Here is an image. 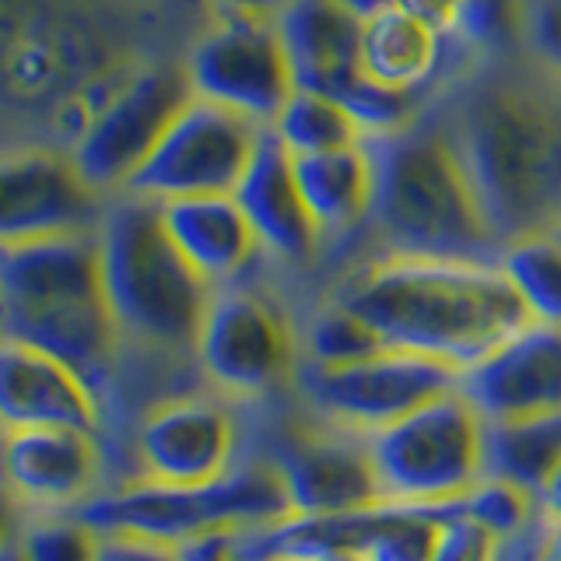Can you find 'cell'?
Segmentation results:
<instances>
[{
    "label": "cell",
    "instance_id": "6da1fadb",
    "mask_svg": "<svg viewBox=\"0 0 561 561\" xmlns=\"http://www.w3.org/2000/svg\"><path fill=\"white\" fill-rule=\"evenodd\" d=\"M337 302L373 323L386 344L470 368L534 323L495 260L386 253L358 267Z\"/></svg>",
    "mask_w": 561,
    "mask_h": 561
},
{
    "label": "cell",
    "instance_id": "7a4b0ae2",
    "mask_svg": "<svg viewBox=\"0 0 561 561\" xmlns=\"http://www.w3.org/2000/svg\"><path fill=\"white\" fill-rule=\"evenodd\" d=\"M0 333L57 355L110 414L123 408V337L102 285L99 232L0 245Z\"/></svg>",
    "mask_w": 561,
    "mask_h": 561
},
{
    "label": "cell",
    "instance_id": "3957f363",
    "mask_svg": "<svg viewBox=\"0 0 561 561\" xmlns=\"http://www.w3.org/2000/svg\"><path fill=\"white\" fill-rule=\"evenodd\" d=\"M467 180L502 245L561 225V99L516 81L470 92L449 123Z\"/></svg>",
    "mask_w": 561,
    "mask_h": 561
},
{
    "label": "cell",
    "instance_id": "277c9868",
    "mask_svg": "<svg viewBox=\"0 0 561 561\" xmlns=\"http://www.w3.org/2000/svg\"><path fill=\"white\" fill-rule=\"evenodd\" d=\"M373 158V225L403 256L491 260L505 245L478 204L460 151L443 123H408L393 134L365 137Z\"/></svg>",
    "mask_w": 561,
    "mask_h": 561
},
{
    "label": "cell",
    "instance_id": "5b68a950",
    "mask_svg": "<svg viewBox=\"0 0 561 561\" xmlns=\"http://www.w3.org/2000/svg\"><path fill=\"white\" fill-rule=\"evenodd\" d=\"M99 250L123 355H193L215 288L175 250L158 204L134 193L110 197L99 225Z\"/></svg>",
    "mask_w": 561,
    "mask_h": 561
},
{
    "label": "cell",
    "instance_id": "8992f818",
    "mask_svg": "<svg viewBox=\"0 0 561 561\" xmlns=\"http://www.w3.org/2000/svg\"><path fill=\"white\" fill-rule=\"evenodd\" d=\"M75 513L99 534H134L165 543H186L215 530H263L295 516L285 473L271 456H239L225 478L175 488L158 481H123Z\"/></svg>",
    "mask_w": 561,
    "mask_h": 561
},
{
    "label": "cell",
    "instance_id": "52a82bcc",
    "mask_svg": "<svg viewBox=\"0 0 561 561\" xmlns=\"http://www.w3.org/2000/svg\"><path fill=\"white\" fill-rule=\"evenodd\" d=\"M484 428L488 421L456 386L393 425L365 432L382 499L393 505L460 502L484 481Z\"/></svg>",
    "mask_w": 561,
    "mask_h": 561
},
{
    "label": "cell",
    "instance_id": "ba28073f",
    "mask_svg": "<svg viewBox=\"0 0 561 561\" xmlns=\"http://www.w3.org/2000/svg\"><path fill=\"white\" fill-rule=\"evenodd\" d=\"M362 18L341 0H291L277 14L295 88L344 102L365 137L414 123V95L368 78L362 64Z\"/></svg>",
    "mask_w": 561,
    "mask_h": 561
},
{
    "label": "cell",
    "instance_id": "9c48e42d",
    "mask_svg": "<svg viewBox=\"0 0 561 561\" xmlns=\"http://www.w3.org/2000/svg\"><path fill=\"white\" fill-rule=\"evenodd\" d=\"M260 134V123L193 95L123 193L154 204L236 193L256 154Z\"/></svg>",
    "mask_w": 561,
    "mask_h": 561
},
{
    "label": "cell",
    "instance_id": "30bf717a",
    "mask_svg": "<svg viewBox=\"0 0 561 561\" xmlns=\"http://www.w3.org/2000/svg\"><path fill=\"white\" fill-rule=\"evenodd\" d=\"M460 376L463 368L449 362L386 347L373 358L341 368L298 362L295 386L309 408L330 417L333 425H344L351 432H376L393 425L403 414L425 408L428 400L456 390Z\"/></svg>",
    "mask_w": 561,
    "mask_h": 561
},
{
    "label": "cell",
    "instance_id": "8fae6325",
    "mask_svg": "<svg viewBox=\"0 0 561 561\" xmlns=\"http://www.w3.org/2000/svg\"><path fill=\"white\" fill-rule=\"evenodd\" d=\"M193 358L225 397H263L295 379L298 337L271 298L228 285L210 295Z\"/></svg>",
    "mask_w": 561,
    "mask_h": 561
},
{
    "label": "cell",
    "instance_id": "7c38bea8",
    "mask_svg": "<svg viewBox=\"0 0 561 561\" xmlns=\"http://www.w3.org/2000/svg\"><path fill=\"white\" fill-rule=\"evenodd\" d=\"M183 70L197 99L232 110L260 127H274L295 92L277 18L225 14L215 28L201 35Z\"/></svg>",
    "mask_w": 561,
    "mask_h": 561
},
{
    "label": "cell",
    "instance_id": "4fadbf2b",
    "mask_svg": "<svg viewBox=\"0 0 561 561\" xmlns=\"http://www.w3.org/2000/svg\"><path fill=\"white\" fill-rule=\"evenodd\" d=\"M190 99L193 88L186 70L148 67L134 75L88 119L78 145L70 148L81 175L102 197L123 193Z\"/></svg>",
    "mask_w": 561,
    "mask_h": 561
},
{
    "label": "cell",
    "instance_id": "5bb4252c",
    "mask_svg": "<svg viewBox=\"0 0 561 561\" xmlns=\"http://www.w3.org/2000/svg\"><path fill=\"white\" fill-rule=\"evenodd\" d=\"M130 449L137 478L197 488L225 478L239 463L242 428L236 411L225 400L180 393L145 408L134 425Z\"/></svg>",
    "mask_w": 561,
    "mask_h": 561
},
{
    "label": "cell",
    "instance_id": "9a60e30c",
    "mask_svg": "<svg viewBox=\"0 0 561 561\" xmlns=\"http://www.w3.org/2000/svg\"><path fill=\"white\" fill-rule=\"evenodd\" d=\"M105 204L70 151H0V245L99 232Z\"/></svg>",
    "mask_w": 561,
    "mask_h": 561
},
{
    "label": "cell",
    "instance_id": "2e32d148",
    "mask_svg": "<svg viewBox=\"0 0 561 561\" xmlns=\"http://www.w3.org/2000/svg\"><path fill=\"white\" fill-rule=\"evenodd\" d=\"M113 449L81 428H25L0 435V484L22 513H75L110 491Z\"/></svg>",
    "mask_w": 561,
    "mask_h": 561
},
{
    "label": "cell",
    "instance_id": "e0dca14e",
    "mask_svg": "<svg viewBox=\"0 0 561 561\" xmlns=\"http://www.w3.org/2000/svg\"><path fill=\"white\" fill-rule=\"evenodd\" d=\"M285 473L295 516H337L386 505L365 432L333 425V432L291 428L274 435L263 453Z\"/></svg>",
    "mask_w": 561,
    "mask_h": 561
},
{
    "label": "cell",
    "instance_id": "ac0fdd59",
    "mask_svg": "<svg viewBox=\"0 0 561 561\" xmlns=\"http://www.w3.org/2000/svg\"><path fill=\"white\" fill-rule=\"evenodd\" d=\"M25 428H81L110 443V414L78 368L0 333V435Z\"/></svg>",
    "mask_w": 561,
    "mask_h": 561
},
{
    "label": "cell",
    "instance_id": "d6986e66",
    "mask_svg": "<svg viewBox=\"0 0 561 561\" xmlns=\"http://www.w3.org/2000/svg\"><path fill=\"white\" fill-rule=\"evenodd\" d=\"M460 393L484 421L561 411V327L530 323L513 341L463 368Z\"/></svg>",
    "mask_w": 561,
    "mask_h": 561
},
{
    "label": "cell",
    "instance_id": "ffe728a7",
    "mask_svg": "<svg viewBox=\"0 0 561 561\" xmlns=\"http://www.w3.org/2000/svg\"><path fill=\"white\" fill-rule=\"evenodd\" d=\"M236 201L242 204L245 218L256 228V239L267 253L288 263H306L320 250L323 232L316 228L302 201V190L295 183L291 151L280 145L271 127H263L260 134L253 162L236 186Z\"/></svg>",
    "mask_w": 561,
    "mask_h": 561
},
{
    "label": "cell",
    "instance_id": "44dd1931",
    "mask_svg": "<svg viewBox=\"0 0 561 561\" xmlns=\"http://www.w3.org/2000/svg\"><path fill=\"white\" fill-rule=\"evenodd\" d=\"M158 210H162V225L175 250L210 288L236 285L263 250L236 193L165 201L158 204Z\"/></svg>",
    "mask_w": 561,
    "mask_h": 561
},
{
    "label": "cell",
    "instance_id": "7402d4cb",
    "mask_svg": "<svg viewBox=\"0 0 561 561\" xmlns=\"http://www.w3.org/2000/svg\"><path fill=\"white\" fill-rule=\"evenodd\" d=\"M446 35L417 11L393 4L362 25V64L368 78L417 95L443 64Z\"/></svg>",
    "mask_w": 561,
    "mask_h": 561
},
{
    "label": "cell",
    "instance_id": "603a6c76",
    "mask_svg": "<svg viewBox=\"0 0 561 561\" xmlns=\"http://www.w3.org/2000/svg\"><path fill=\"white\" fill-rule=\"evenodd\" d=\"M295 183L323 236H344L373 215V158L365 140L323 154H291Z\"/></svg>",
    "mask_w": 561,
    "mask_h": 561
},
{
    "label": "cell",
    "instance_id": "cb8c5ba5",
    "mask_svg": "<svg viewBox=\"0 0 561 561\" xmlns=\"http://www.w3.org/2000/svg\"><path fill=\"white\" fill-rule=\"evenodd\" d=\"M561 463V411L516 421H488L484 428V478L513 481L540 491Z\"/></svg>",
    "mask_w": 561,
    "mask_h": 561
},
{
    "label": "cell",
    "instance_id": "d4e9b609",
    "mask_svg": "<svg viewBox=\"0 0 561 561\" xmlns=\"http://www.w3.org/2000/svg\"><path fill=\"white\" fill-rule=\"evenodd\" d=\"M403 8L446 35V43H460L470 49H505L523 35V0H400Z\"/></svg>",
    "mask_w": 561,
    "mask_h": 561
},
{
    "label": "cell",
    "instance_id": "484cf974",
    "mask_svg": "<svg viewBox=\"0 0 561 561\" xmlns=\"http://www.w3.org/2000/svg\"><path fill=\"white\" fill-rule=\"evenodd\" d=\"M271 130L295 158L355 148L365 140V130L344 102L323 92H309V88H295Z\"/></svg>",
    "mask_w": 561,
    "mask_h": 561
},
{
    "label": "cell",
    "instance_id": "4316f807",
    "mask_svg": "<svg viewBox=\"0 0 561 561\" xmlns=\"http://www.w3.org/2000/svg\"><path fill=\"white\" fill-rule=\"evenodd\" d=\"M499 263L534 323L561 327V239L554 232L523 236L505 245Z\"/></svg>",
    "mask_w": 561,
    "mask_h": 561
},
{
    "label": "cell",
    "instance_id": "83f0119b",
    "mask_svg": "<svg viewBox=\"0 0 561 561\" xmlns=\"http://www.w3.org/2000/svg\"><path fill=\"white\" fill-rule=\"evenodd\" d=\"M382 333L358 316L355 309H347L337 298H330L327 306L312 312V320L306 327V358L309 365L320 368H341V365H355L386 351Z\"/></svg>",
    "mask_w": 561,
    "mask_h": 561
},
{
    "label": "cell",
    "instance_id": "f1b7e54d",
    "mask_svg": "<svg viewBox=\"0 0 561 561\" xmlns=\"http://www.w3.org/2000/svg\"><path fill=\"white\" fill-rule=\"evenodd\" d=\"M18 543L25 561H99L102 534L78 513H25Z\"/></svg>",
    "mask_w": 561,
    "mask_h": 561
},
{
    "label": "cell",
    "instance_id": "f546056e",
    "mask_svg": "<svg viewBox=\"0 0 561 561\" xmlns=\"http://www.w3.org/2000/svg\"><path fill=\"white\" fill-rule=\"evenodd\" d=\"M460 513L473 523H481L499 543L519 537L540 519L534 491L502 478H484L481 484H473L460 499Z\"/></svg>",
    "mask_w": 561,
    "mask_h": 561
},
{
    "label": "cell",
    "instance_id": "4dcf8cb0",
    "mask_svg": "<svg viewBox=\"0 0 561 561\" xmlns=\"http://www.w3.org/2000/svg\"><path fill=\"white\" fill-rule=\"evenodd\" d=\"M523 39L534 57L561 81V0H526Z\"/></svg>",
    "mask_w": 561,
    "mask_h": 561
},
{
    "label": "cell",
    "instance_id": "1f68e13d",
    "mask_svg": "<svg viewBox=\"0 0 561 561\" xmlns=\"http://www.w3.org/2000/svg\"><path fill=\"white\" fill-rule=\"evenodd\" d=\"M432 561H499V540L481 523L456 513L453 519H446Z\"/></svg>",
    "mask_w": 561,
    "mask_h": 561
},
{
    "label": "cell",
    "instance_id": "d6a6232c",
    "mask_svg": "<svg viewBox=\"0 0 561 561\" xmlns=\"http://www.w3.org/2000/svg\"><path fill=\"white\" fill-rule=\"evenodd\" d=\"M99 561H183L180 548L165 540L134 537V534H102Z\"/></svg>",
    "mask_w": 561,
    "mask_h": 561
},
{
    "label": "cell",
    "instance_id": "836d02e7",
    "mask_svg": "<svg viewBox=\"0 0 561 561\" xmlns=\"http://www.w3.org/2000/svg\"><path fill=\"white\" fill-rule=\"evenodd\" d=\"M183 561H242L239 554V530H215L180 543Z\"/></svg>",
    "mask_w": 561,
    "mask_h": 561
},
{
    "label": "cell",
    "instance_id": "e575fe53",
    "mask_svg": "<svg viewBox=\"0 0 561 561\" xmlns=\"http://www.w3.org/2000/svg\"><path fill=\"white\" fill-rule=\"evenodd\" d=\"M537 513L548 526L561 530V463L551 470V478L543 481L540 491H537Z\"/></svg>",
    "mask_w": 561,
    "mask_h": 561
},
{
    "label": "cell",
    "instance_id": "d590c367",
    "mask_svg": "<svg viewBox=\"0 0 561 561\" xmlns=\"http://www.w3.org/2000/svg\"><path fill=\"white\" fill-rule=\"evenodd\" d=\"M225 14H250V18H277L291 0H215Z\"/></svg>",
    "mask_w": 561,
    "mask_h": 561
},
{
    "label": "cell",
    "instance_id": "8d00e7d4",
    "mask_svg": "<svg viewBox=\"0 0 561 561\" xmlns=\"http://www.w3.org/2000/svg\"><path fill=\"white\" fill-rule=\"evenodd\" d=\"M22 508L18 502L8 495V488L0 484V551H4V543H11L18 537V526H22Z\"/></svg>",
    "mask_w": 561,
    "mask_h": 561
},
{
    "label": "cell",
    "instance_id": "74e56055",
    "mask_svg": "<svg viewBox=\"0 0 561 561\" xmlns=\"http://www.w3.org/2000/svg\"><path fill=\"white\" fill-rule=\"evenodd\" d=\"M341 4L355 11V14L362 18V22H368L373 14H379V11H386V8L400 4V0H341Z\"/></svg>",
    "mask_w": 561,
    "mask_h": 561
},
{
    "label": "cell",
    "instance_id": "f35d334b",
    "mask_svg": "<svg viewBox=\"0 0 561 561\" xmlns=\"http://www.w3.org/2000/svg\"><path fill=\"white\" fill-rule=\"evenodd\" d=\"M309 561H368V558L362 551H351V548H333V551H323Z\"/></svg>",
    "mask_w": 561,
    "mask_h": 561
},
{
    "label": "cell",
    "instance_id": "ab89813d",
    "mask_svg": "<svg viewBox=\"0 0 561 561\" xmlns=\"http://www.w3.org/2000/svg\"><path fill=\"white\" fill-rule=\"evenodd\" d=\"M543 561H561V530H554V526H551V534H548V548H543Z\"/></svg>",
    "mask_w": 561,
    "mask_h": 561
},
{
    "label": "cell",
    "instance_id": "60d3db41",
    "mask_svg": "<svg viewBox=\"0 0 561 561\" xmlns=\"http://www.w3.org/2000/svg\"><path fill=\"white\" fill-rule=\"evenodd\" d=\"M0 561H25L22 543H18V537H14L11 543H4V551H0Z\"/></svg>",
    "mask_w": 561,
    "mask_h": 561
},
{
    "label": "cell",
    "instance_id": "b9f144b4",
    "mask_svg": "<svg viewBox=\"0 0 561 561\" xmlns=\"http://www.w3.org/2000/svg\"><path fill=\"white\" fill-rule=\"evenodd\" d=\"M554 236H558V239H561V225H558V228H554Z\"/></svg>",
    "mask_w": 561,
    "mask_h": 561
}]
</instances>
